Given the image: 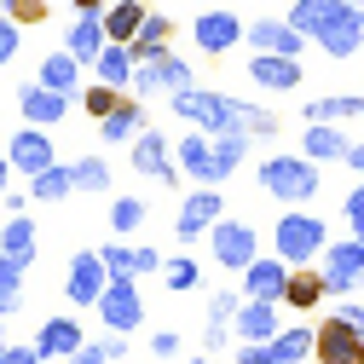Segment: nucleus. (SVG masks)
Instances as JSON below:
<instances>
[{"label":"nucleus","mask_w":364,"mask_h":364,"mask_svg":"<svg viewBox=\"0 0 364 364\" xmlns=\"http://www.w3.org/2000/svg\"><path fill=\"white\" fill-rule=\"evenodd\" d=\"M232 364H284L278 353H272V341H237Z\"/></svg>","instance_id":"43"},{"label":"nucleus","mask_w":364,"mask_h":364,"mask_svg":"<svg viewBox=\"0 0 364 364\" xmlns=\"http://www.w3.org/2000/svg\"><path fill=\"white\" fill-rule=\"evenodd\" d=\"M75 12H93V18H105V0H75Z\"/></svg>","instance_id":"55"},{"label":"nucleus","mask_w":364,"mask_h":364,"mask_svg":"<svg viewBox=\"0 0 364 364\" xmlns=\"http://www.w3.org/2000/svg\"><path fill=\"white\" fill-rule=\"evenodd\" d=\"M162 278H168V289H173V295H186V289H197V284H203V266H197L191 255H168V260H162Z\"/></svg>","instance_id":"34"},{"label":"nucleus","mask_w":364,"mask_h":364,"mask_svg":"<svg viewBox=\"0 0 364 364\" xmlns=\"http://www.w3.org/2000/svg\"><path fill=\"white\" fill-rule=\"evenodd\" d=\"M151 353H156L162 364H173V358H186V336H179V330H156V336H151Z\"/></svg>","instance_id":"42"},{"label":"nucleus","mask_w":364,"mask_h":364,"mask_svg":"<svg viewBox=\"0 0 364 364\" xmlns=\"http://www.w3.org/2000/svg\"><path fill=\"white\" fill-rule=\"evenodd\" d=\"M278 306L284 301H243L237 306V318H232V336L237 341H272L284 324H278Z\"/></svg>","instance_id":"20"},{"label":"nucleus","mask_w":364,"mask_h":364,"mask_svg":"<svg viewBox=\"0 0 364 364\" xmlns=\"http://www.w3.org/2000/svg\"><path fill=\"white\" fill-rule=\"evenodd\" d=\"M81 341H87V330L75 324V318H64V312L47 318V324L35 330V353H41V358H75Z\"/></svg>","instance_id":"21"},{"label":"nucleus","mask_w":364,"mask_h":364,"mask_svg":"<svg viewBox=\"0 0 364 364\" xmlns=\"http://www.w3.org/2000/svg\"><path fill=\"white\" fill-rule=\"evenodd\" d=\"M6 18H12V23H29V29H35L41 18H47V0H6Z\"/></svg>","instance_id":"44"},{"label":"nucleus","mask_w":364,"mask_h":364,"mask_svg":"<svg viewBox=\"0 0 364 364\" xmlns=\"http://www.w3.org/2000/svg\"><path fill=\"white\" fill-rule=\"evenodd\" d=\"M336 318H347V324H353V330H364V301H353V295H347V301L336 306Z\"/></svg>","instance_id":"48"},{"label":"nucleus","mask_w":364,"mask_h":364,"mask_svg":"<svg viewBox=\"0 0 364 364\" xmlns=\"http://www.w3.org/2000/svg\"><path fill=\"white\" fill-rule=\"evenodd\" d=\"M0 255H12V260H35V220L29 214H6L0 220Z\"/></svg>","instance_id":"29"},{"label":"nucleus","mask_w":364,"mask_h":364,"mask_svg":"<svg viewBox=\"0 0 364 364\" xmlns=\"http://www.w3.org/2000/svg\"><path fill=\"white\" fill-rule=\"evenodd\" d=\"M289 260H278V255H255L249 266H243V301H284V289H289Z\"/></svg>","instance_id":"13"},{"label":"nucleus","mask_w":364,"mask_h":364,"mask_svg":"<svg viewBox=\"0 0 364 364\" xmlns=\"http://www.w3.org/2000/svg\"><path fill=\"white\" fill-rule=\"evenodd\" d=\"M220 208H225L220 186H197V191H191L186 203H179V220H173V232H179V243H197V237H208L214 225L225 220Z\"/></svg>","instance_id":"9"},{"label":"nucleus","mask_w":364,"mask_h":364,"mask_svg":"<svg viewBox=\"0 0 364 364\" xmlns=\"http://www.w3.org/2000/svg\"><path fill=\"white\" fill-rule=\"evenodd\" d=\"M243 18L237 12H225V6H208L203 18H191V41H197V53H208V58H220V53H232L237 41H243Z\"/></svg>","instance_id":"10"},{"label":"nucleus","mask_w":364,"mask_h":364,"mask_svg":"<svg viewBox=\"0 0 364 364\" xmlns=\"http://www.w3.org/2000/svg\"><path fill=\"white\" fill-rule=\"evenodd\" d=\"M18 41H23V23H12L6 12H0V64L18 58Z\"/></svg>","instance_id":"45"},{"label":"nucleus","mask_w":364,"mask_h":364,"mask_svg":"<svg viewBox=\"0 0 364 364\" xmlns=\"http://www.w3.org/2000/svg\"><path fill=\"white\" fill-rule=\"evenodd\" d=\"M70 173H75V191H110V162L105 156H75Z\"/></svg>","instance_id":"35"},{"label":"nucleus","mask_w":364,"mask_h":364,"mask_svg":"<svg viewBox=\"0 0 364 364\" xmlns=\"http://www.w3.org/2000/svg\"><path fill=\"white\" fill-rule=\"evenodd\" d=\"M347 151H353V139H347L341 127L306 122V133H301V156H312L318 168H324V162H347Z\"/></svg>","instance_id":"22"},{"label":"nucleus","mask_w":364,"mask_h":364,"mask_svg":"<svg viewBox=\"0 0 364 364\" xmlns=\"http://www.w3.org/2000/svg\"><path fill=\"white\" fill-rule=\"evenodd\" d=\"M168 47H173V18H156V12H151L145 29L133 35V58L145 64V58H156V53H168Z\"/></svg>","instance_id":"33"},{"label":"nucleus","mask_w":364,"mask_h":364,"mask_svg":"<svg viewBox=\"0 0 364 364\" xmlns=\"http://www.w3.org/2000/svg\"><path fill=\"white\" fill-rule=\"evenodd\" d=\"M70 364H110V347H105V341H93V336H87V341L75 347V358H70Z\"/></svg>","instance_id":"47"},{"label":"nucleus","mask_w":364,"mask_h":364,"mask_svg":"<svg viewBox=\"0 0 364 364\" xmlns=\"http://www.w3.org/2000/svg\"><path fill=\"white\" fill-rule=\"evenodd\" d=\"M145 272H162V255L156 249H139V278H145Z\"/></svg>","instance_id":"52"},{"label":"nucleus","mask_w":364,"mask_h":364,"mask_svg":"<svg viewBox=\"0 0 364 364\" xmlns=\"http://www.w3.org/2000/svg\"><path fill=\"white\" fill-rule=\"evenodd\" d=\"M6 364H47V358H41V353L23 341V347H6Z\"/></svg>","instance_id":"49"},{"label":"nucleus","mask_w":364,"mask_h":364,"mask_svg":"<svg viewBox=\"0 0 364 364\" xmlns=\"http://www.w3.org/2000/svg\"><path fill=\"white\" fill-rule=\"evenodd\" d=\"M168 105H173V116L186 122V127L208 133V139H220V133H243V99H232V93L186 87V93H179V99H168Z\"/></svg>","instance_id":"2"},{"label":"nucleus","mask_w":364,"mask_h":364,"mask_svg":"<svg viewBox=\"0 0 364 364\" xmlns=\"http://www.w3.org/2000/svg\"><path fill=\"white\" fill-rule=\"evenodd\" d=\"M139 133H145V99H133V93L116 105V116L99 122V139H105V145H133Z\"/></svg>","instance_id":"23"},{"label":"nucleus","mask_w":364,"mask_h":364,"mask_svg":"<svg viewBox=\"0 0 364 364\" xmlns=\"http://www.w3.org/2000/svg\"><path fill=\"white\" fill-rule=\"evenodd\" d=\"M41 87H53V93H70L75 99V87H81V58L75 53H53V58H41Z\"/></svg>","instance_id":"30"},{"label":"nucleus","mask_w":364,"mask_h":364,"mask_svg":"<svg viewBox=\"0 0 364 364\" xmlns=\"http://www.w3.org/2000/svg\"><path fill=\"white\" fill-rule=\"evenodd\" d=\"M347 6H358V12H364V0H347Z\"/></svg>","instance_id":"57"},{"label":"nucleus","mask_w":364,"mask_h":364,"mask_svg":"<svg viewBox=\"0 0 364 364\" xmlns=\"http://www.w3.org/2000/svg\"><path fill=\"white\" fill-rule=\"evenodd\" d=\"M330 249V225L312 208H289L278 225H272V255L289 266H318V255Z\"/></svg>","instance_id":"3"},{"label":"nucleus","mask_w":364,"mask_h":364,"mask_svg":"<svg viewBox=\"0 0 364 364\" xmlns=\"http://www.w3.org/2000/svg\"><path fill=\"white\" fill-rule=\"evenodd\" d=\"M260 191L278 203H312L318 197V162L312 156H266L260 162Z\"/></svg>","instance_id":"4"},{"label":"nucleus","mask_w":364,"mask_h":364,"mask_svg":"<svg viewBox=\"0 0 364 364\" xmlns=\"http://www.w3.org/2000/svg\"><path fill=\"white\" fill-rule=\"evenodd\" d=\"M6 156H12V168H18L23 179L47 173V168L58 162V151H53V139H47V127H29V122H23V133H12V139H6Z\"/></svg>","instance_id":"14"},{"label":"nucleus","mask_w":364,"mask_h":364,"mask_svg":"<svg viewBox=\"0 0 364 364\" xmlns=\"http://www.w3.org/2000/svg\"><path fill=\"white\" fill-rule=\"evenodd\" d=\"M243 133H249V139H272V133H278V116L243 99Z\"/></svg>","instance_id":"40"},{"label":"nucleus","mask_w":364,"mask_h":364,"mask_svg":"<svg viewBox=\"0 0 364 364\" xmlns=\"http://www.w3.org/2000/svg\"><path fill=\"white\" fill-rule=\"evenodd\" d=\"M347 168H358V173H364V145H353V151H347Z\"/></svg>","instance_id":"56"},{"label":"nucleus","mask_w":364,"mask_h":364,"mask_svg":"<svg viewBox=\"0 0 364 364\" xmlns=\"http://www.w3.org/2000/svg\"><path fill=\"white\" fill-rule=\"evenodd\" d=\"M301 116L306 122H324V127H341V122H358L364 116V99L358 93H324V99H306Z\"/></svg>","instance_id":"26"},{"label":"nucleus","mask_w":364,"mask_h":364,"mask_svg":"<svg viewBox=\"0 0 364 364\" xmlns=\"http://www.w3.org/2000/svg\"><path fill=\"white\" fill-rule=\"evenodd\" d=\"M237 306H243V289H214V301H208V330H232Z\"/></svg>","instance_id":"39"},{"label":"nucleus","mask_w":364,"mask_h":364,"mask_svg":"<svg viewBox=\"0 0 364 364\" xmlns=\"http://www.w3.org/2000/svg\"><path fill=\"white\" fill-rule=\"evenodd\" d=\"M18 306H23V295H6V289H0V318H12Z\"/></svg>","instance_id":"54"},{"label":"nucleus","mask_w":364,"mask_h":364,"mask_svg":"<svg viewBox=\"0 0 364 364\" xmlns=\"http://www.w3.org/2000/svg\"><path fill=\"white\" fill-rule=\"evenodd\" d=\"M127 162L139 168L145 179H168V186L179 179V162H168V139H162L156 127H145L139 139H133V156H127Z\"/></svg>","instance_id":"19"},{"label":"nucleus","mask_w":364,"mask_h":364,"mask_svg":"<svg viewBox=\"0 0 364 364\" xmlns=\"http://www.w3.org/2000/svg\"><path fill=\"white\" fill-rule=\"evenodd\" d=\"M23 260H12V255H0V289H6V295H23Z\"/></svg>","instance_id":"46"},{"label":"nucleus","mask_w":364,"mask_h":364,"mask_svg":"<svg viewBox=\"0 0 364 364\" xmlns=\"http://www.w3.org/2000/svg\"><path fill=\"white\" fill-rule=\"evenodd\" d=\"M127 93H116V87H105V81H93V87H81V110L93 116V122H105V116H116V105H122Z\"/></svg>","instance_id":"36"},{"label":"nucleus","mask_w":364,"mask_h":364,"mask_svg":"<svg viewBox=\"0 0 364 364\" xmlns=\"http://www.w3.org/2000/svg\"><path fill=\"white\" fill-rule=\"evenodd\" d=\"M301 75H306L301 58H284V53H255V58H249V81L266 87V93H295Z\"/></svg>","instance_id":"17"},{"label":"nucleus","mask_w":364,"mask_h":364,"mask_svg":"<svg viewBox=\"0 0 364 364\" xmlns=\"http://www.w3.org/2000/svg\"><path fill=\"white\" fill-rule=\"evenodd\" d=\"M318 301H330V289H324V272H318V266H295V272H289V289H284V306L312 312Z\"/></svg>","instance_id":"28"},{"label":"nucleus","mask_w":364,"mask_h":364,"mask_svg":"<svg viewBox=\"0 0 364 364\" xmlns=\"http://www.w3.org/2000/svg\"><path fill=\"white\" fill-rule=\"evenodd\" d=\"M99 255H105V266H110V278H139V249H133V243L116 237V243H105Z\"/></svg>","instance_id":"38"},{"label":"nucleus","mask_w":364,"mask_h":364,"mask_svg":"<svg viewBox=\"0 0 364 364\" xmlns=\"http://www.w3.org/2000/svg\"><path fill=\"white\" fill-rule=\"evenodd\" d=\"M105 47H110V35H105V18H93V12H81V18L64 29V53H75L81 64H93Z\"/></svg>","instance_id":"24"},{"label":"nucleus","mask_w":364,"mask_h":364,"mask_svg":"<svg viewBox=\"0 0 364 364\" xmlns=\"http://www.w3.org/2000/svg\"><path fill=\"white\" fill-rule=\"evenodd\" d=\"M284 18H289L306 41H318L336 64L358 58V47H364V12L347 6V0H295Z\"/></svg>","instance_id":"1"},{"label":"nucleus","mask_w":364,"mask_h":364,"mask_svg":"<svg viewBox=\"0 0 364 364\" xmlns=\"http://www.w3.org/2000/svg\"><path fill=\"white\" fill-rule=\"evenodd\" d=\"M93 312H99V324H105L110 336H133V330L145 324V295H139L133 278H110V289L99 295Z\"/></svg>","instance_id":"7"},{"label":"nucleus","mask_w":364,"mask_h":364,"mask_svg":"<svg viewBox=\"0 0 364 364\" xmlns=\"http://www.w3.org/2000/svg\"><path fill=\"white\" fill-rule=\"evenodd\" d=\"M110 289V266L99 249H75L70 255V272H64V295L75 306H99V295Z\"/></svg>","instance_id":"8"},{"label":"nucleus","mask_w":364,"mask_h":364,"mask_svg":"<svg viewBox=\"0 0 364 364\" xmlns=\"http://www.w3.org/2000/svg\"><path fill=\"white\" fill-rule=\"evenodd\" d=\"M208 249H214V260L225 272H243L260 255V237H255V225H243V220H220L214 232H208Z\"/></svg>","instance_id":"12"},{"label":"nucleus","mask_w":364,"mask_h":364,"mask_svg":"<svg viewBox=\"0 0 364 364\" xmlns=\"http://www.w3.org/2000/svg\"><path fill=\"white\" fill-rule=\"evenodd\" d=\"M29 197H35V203H64V197H75V173H70L64 162H53L47 173L29 179Z\"/></svg>","instance_id":"32"},{"label":"nucleus","mask_w":364,"mask_h":364,"mask_svg":"<svg viewBox=\"0 0 364 364\" xmlns=\"http://www.w3.org/2000/svg\"><path fill=\"white\" fill-rule=\"evenodd\" d=\"M0 364H6V347H0Z\"/></svg>","instance_id":"59"},{"label":"nucleus","mask_w":364,"mask_h":364,"mask_svg":"<svg viewBox=\"0 0 364 364\" xmlns=\"http://www.w3.org/2000/svg\"><path fill=\"white\" fill-rule=\"evenodd\" d=\"M312 347H318V324H284L278 336H272V353H278L284 364L312 358Z\"/></svg>","instance_id":"31"},{"label":"nucleus","mask_w":364,"mask_h":364,"mask_svg":"<svg viewBox=\"0 0 364 364\" xmlns=\"http://www.w3.org/2000/svg\"><path fill=\"white\" fill-rule=\"evenodd\" d=\"M0 347H6V336H0Z\"/></svg>","instance_id":"60"},{"label":"nucleus","mask_w":364,"mask_h":364,"mask_svg":"<svg viewBox=\"0 0 364 364\" xmlns=\"http://www.w3.org/2000/svg\"><path fill=\"white\" fill-rule=\"evenodd\" d=\"M179 173H186V179H197V186H220V156H214V139H208V133H186V139H179Z\"/></svg>","instance_id":"16"},{"label":"nucleus","mask_w":364,"mask_h":364,"mask_svg":"<svg viewBox=\"0 0 364 364\" xmlns=\"http://www.w3.org/2000/svg\"><path fill=\"white\" fill-rule=\"evenodd\" d=\"M186 87H197V81H191V64L168 47V53H156V58H145L139 70H133V87H127V93H133V99H179Z\"/></svg>","instance_id":"5"},{"label":"nucleus","mask_w":364,"mask_h":364,"mask_svg":"<svg viewBox=\"0 0 364 364\" xmlns=\"http://www.w3.org/2000/svg\"><path fill=\"white\" fill-rule=\"evenodd\" d=\"M133 70H139V58H133V47H110L93 58V81H105V87H116V93H127L133 87Z\"/></svg>","instance_id":"25"},{"label":"nucleus","mask_w":364,"mask_h":364,"mask_svg":"<svg viewBox=\"0 0 364 364\" xmlns=\"http://www.w3.org/2000/svg\"><path fill=\"white\" fill-rule=\"evenodd\" d=\"M18 105H23V122H29V127H53V122L70 116L75 99H70V93H53V87H41V81H23Z\"/></svg>","instance_id":"18"},{"label":"nucleus","mask_w":364,"mask_h":364,"mask_svg":"<svg viewBox=\"0 0 364 364\" xmlns=\"http://www.w3.org/2000/svg\"><path fill=\"white\" fill-rule=\"evenodd\" d=\"M186 364H208V358H186Z\"/></svg>","instance_id":"58"},{"label":"nucleus","mask_w":364,"mask_h":364,"mask_svg":"<svg viewBox=\"0 0 364 364\" xmlns=\"http://www.w3.org/2000/svg\"><path fill=\"white\" fill-rule=\"evenodd\" d=\"M232 341H237L232 330H208V341H203V347H208V353H225V347H232Z\"/></svg>","instance_id":"51"},{"label":"nucleus","mask_w":364,"mask_h":364,"mask_svg":"<svg viewBox=\"0 0 364 364\" xmlns=\"http://www.w3.org/2000/svg\"><path fill=\"white\" fill-rule=\"evenodd\" d=\"M151 6H139V0H116V6H105V35L116 41V47H133V35L145 29Z\"/></svg>","instance_id":"27"},{"label":"nucleus","mask_w":364,"mask_h":364,"mask_svg":"<svg viewBox=\"0 0 364 364\" xmlns=\"http://www.w3.org/2000/svg\"><path fill=\"white\" fill-rule=\"evenodd\" d=\"M139 225H145V203H139V197H116V203H110V232H116V237H133Z\"/></svg>","instance_id":"37"},{"label":"nucleus","mask_w":364,"mask_h":364,"mask_svg":"<svg viewBox=\"0 0 364 364\" xmlns=\"http://www.w3.org/2000/svg\"><path fill=\"white\" fill-rule=\"evenodd\" d=\"M0 208H6V214H29V191H6V197H0Z\"/></svg>","instance_id":"50"},{"label":"nucleus","mask_w":364,"mask_h":364,"mask_svg":"<svg viewBox=\"0 0 364 364\" xmlns=\"http://www.w3.org/2000/svg\"><path fill=\"white\" fill-rule=\"evenodd\" d=\"M243 41L255 53H284V58H301L306 53V35L289 23V18H255L249 29H243Z\"/></svg>","instance_id":"15"},{"label":"nucleus","mask_w":364,"mask_h":364,"mask_svg":"<svg viewBox=\"0 0 364 364\" xmlns=\"http://www.w3.org/2000/svg\"><path fill=\"white\" fill-rule=\"evenodd\" d=\"M18 168H12V156H6V145H0V197H6V179H12Z\"/></svg>","instance_id":"53"},{"label":"nucleus","mask_w":364,"mask_h":364,"mask_svg":"<svg viewBox=\"0 0 364 364\" xmlns=\"http://www.w3.org/2000/svg\"><path fill=\"white\" fill-rule=\"evenodd\" d=\"M341 220H347V237H358V243H364V186H353V191H347Z\"/></svg>","instance_id":"41"},{"label":"nucleus","mask_w":364,"mask_h":364,"mask_svg":"<svg viewBox=\"0 0 364 364\" xmlns=\"http://www.w3.org/2000/svg\"><path fill=\"white\" fill-rule=\"evenodd\" d=\"M318 272H324V289H330L336 301L358 295V289H364V243H358V237L330 243L324 255H318Z\"/></svg>","instance_id":"6"},{"label":"nucleus","mask_w":364,"mask_h":364,"mask_svg":"<svg viewBox=\"0 0 364 364\" xmlns=\"http://www.w3.org/2000/svg\"><path fill=\"white\" fill-rule=\"evenodd\" d=\"M318 364H364V330H353L347 318H324L318 324V347H312Z\"/></svg>","instance_id":"11"},{"label":"nucleus","mask_w":364,"mask_h":364,"mask_svg":"<svg viewBox=\"0 0 364 364\" xmlns=\"http://www.w3.org/2000/svg\"><path fill=\"white\" fill-rule=\"evenodd\" d=\"M0 214H6V208H0Z\"/></svg>","instance_id":"61"}]
</instances>
